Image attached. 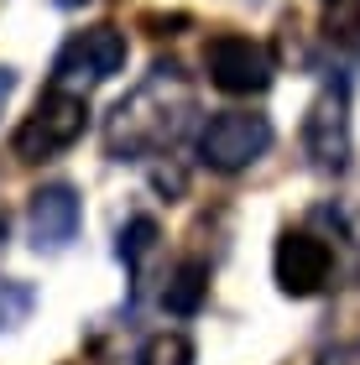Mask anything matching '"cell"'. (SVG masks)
Segmentation results:
<instances>
[{
	"label": "cell",
	"instance_id": "obj_1",
	"mask_svg": "<svg viewBox=\"0 0 360 365\" xmlns=\"http://www.w3.org/2000/svg\"><path fill=\"white\" fill-rule=\"evenodd\" d=\"M193 120V84L178 63H157L152 73L130 89L115 110L105 115V152L120 162H146L162 157L183 141Z\"/></svg>",
	"mask_w": 360,
	"mask_h": 365
},
{
	"label": "cell",
	"instance_id": "obj_2",
	"mask_svg": "<svg viewBox=\"0 0 360 365\" xmlns=\"http://www.w3.org/2000/svg\"><path fill=\"white\" fill-rule=\"evenodd\" d=\"M89 125V94H68V89H47L37 99V110L16 125L11 136V152L21 162H47V157H63L68 146L84 136Z\"/></svg>",
	"mask_w": 360,
	"mask_h": 365
},
{
	"label": "cell",
	"instance_id": "obj_3",
	"mask_svg": "<svg viewBox=\"0 0 360 365\" xmlns=\"http://www.w3.org/2000/svg\"><path fill=\"white\" fill-rule=\"evenodd\" d=\"M125 31L120 26H89V31H73L68 42L58 47L53 58V84L47 89H68V94H89L94 84L115 78L125 68Z\"/></svg>",
	"mask_w": 360,
	"mask_h": 365
},
{
	"label": "cell",
	"instance_id": "obj_4",
	"mask_svg": "<svg viewBox=\"0 0 360 365\" xmlns=\"http://www.w3.org/2000/svg\"><path fill=\"white\" fill-rule=\"evenodd\" d=\"M204 68H209V84L225 94H261L277 78V58L267 42L245 37V31H220L204 47Z\"/></svg>",
	"mask_w": 360,
	"mask_h": 365
},
{
	"label": "cell",
	"instance_id": "obj_5",
	"mask_svg": "<svg viewBox=\"0 0 360 365\" xmlns=\"http://www.w3.org/2000/svg\"><path fill=\"white\" fill-rule=\"evenodd\" d=\"M272 146V120L256 110H225L199 130V157L215 173H240Z\"/></svg>",
	"mask_w": 360,
	"mask_h": 365
},
{
	"label": "cell",
	"instance_id": "obj_6",
	"mask_svg": "<svg viewBox=\"0 0 360 365\" xmlns=\"http://www.w3.org/2000/svg\"><path fill=\"white\" fill-rule=\"evenodd\" d=\"M303 152L319 173H345L350 168V99H345V84H324L319 99L308 105Z\"/></svg>",
	"mask_w": 360,
	"mask_h": 365
},
{
	"label": "cell",
	"instance_id": "obj_7",
	"mask_svg": "<svg viewBox=\"0 0 360 365\" xmlns=\"http://www.w3.org/2000/svg\"><path fill=\"white\" fill-rule=\"evenodd\" d=\"M272 267H277V287L287 297H314V292H324V282L334 272V251H329V240L308 235V230H287L277 240Z\"/></svg>",
	"mask_w": 360,
	"mask_h": 365
},
{
	"label": "cell",
	"instance_id": "obj_8",
	"mask_svg": "<svg viewBox=\"0 0 360 365\" xmlns=\"http://www.w3.org/2000/svg\"><path fill=\"white\" fill-rule=\"evenodd\" d=\"M78 193L68 182H47V188L31 193V209H26V230H31V245L37 251H63L73 235H78Z\"/></svg>",
	"mask_w": 360,
	"mask_h": 365
},
{
	"label": "cell",
	"instance_id": "obj_9",
	"mask_svg": "<svg viewBox=\"0 0 360 365\" xmlns=\"http://www.w3.org/2000/svg\"><path fill=\"white\" fill-rule=\"evenodd\" d=\"M204 297H209V267L199 256L178 261V267L168 272V287H162V308L178 313V319H188V313L204 308Z\"/></svg>",
	"mask_w": 360,
	"mask_h": 365
},
{
	"label": "cell",
	"instance_id": "obj_10",
	"mask_svg": "<svg viewBox=\"0 0 360 365\" xmlns=\"http://www.w3.org/2000/svg\"><path fill=\"white\" fill-rule=\"evenodd\" d=\"M324 37L360 58V0H329V11H324Z\"/></svg>",
	"mask_w": 360,
	"mask_h": 365
},
{
	"label": "cell",
	"instance_id": "obj_11",
	"mask_svg": "<svg viewBox=\"0 0 360 365\" xmlns=\"http://www.w3.org/2000/svg\"><path fill=\"white\" fill-rule=\"evenodd\" d=\"M136 365H193V344H188V334H178V329H162V334H152L141 344Z\"/></svg>",
	"mask_w": 360,
	"mask_h": 365
},
{
	"label": "cell",
	"instance_id": "obj_12",
	"mask_svg": "<svg viewBox=\"0 0 360 365\" xmlns=\"http://www.w3.org/2000/svg\"><path fill=\"white\" fill-rule=\"evenodd\" d=\"M157 251V220H146V214H136L125 230H120V261L130 272H141V261Z\"/></svg>",
	"mask_w": 360,
	"mask_h": 365
},
{
	"label": "cell",
	"instance_id": "obj_13",
	"mask_svg": "<svg viewBox=\"0 0 360 365\" xmlns=\"http://www.w3.org/2000/svg\"><path fill=\"white\" fill-rule=\"evenodd\" d=\"M31 303H37V292L26 282H0V329H16L31 313Z\"/></svg>",
	"mask_w": 360,
	"mask_h": 365
},
{
	"label": "cell",
	"instance_id": "obj_14",
	"mask_svg": "<svg viewBox=\"0 0 360 365\" xmlns=\"http://www.w3.org/2000/svg\"><path fill=\"white\" fill-rule=\"evenodd\" d=\"M11 89H16V73H11V68H0V110H6V99H11Z\"/></svg>",
	"mask_w": 360,
	"mask_h": 365
},
{
	"label": "cell",
	"instance_id": "obj_15",
	"mask_svg": "<svg viewBox=\"0 0 360 365\" xmlns=\"http://www.w3.org/2000/svg\"><path fill=\"white\" fill-rule=\"evenodd\" d=\"M53 6H63V11H73V6H84V0H53Z\"/></svg>",
	"mask_w": 360,
	"mask_h": 365
},
{
	"label": "cell",
	"instance_id": "obj_16",
	"mask_svg": "<svg viewBox=\"0 0 360 365\" xmlns=\"http://www.w3.org/2000/svg\"><path fill=\"white\" fill-rule=\"evenodd\" d=\"M0 240H6V209H0Z\"/></svg>",
	"mask_w": 360,
	"mask_h": 365
}]
</instances>
